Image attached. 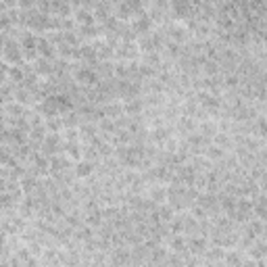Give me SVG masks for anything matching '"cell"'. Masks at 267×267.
<instances>
[{"instance_id": "obj_14", "label": "cell", "mask_w": 267, "mask_h": 267, "mask_svg": "<svg viewBox=\"0 0 267 267\" xmlns=\"http://www.w3.org/2000/svg\"><path fill=\"white\" fill-rule=\"evenodd\" d=\"M73 59H79L83 63H88V65H98V57H96V50L92 44H81L75 48L73 52Z\"/></svg>"}, {"instance_id": "obj_52", "label": "cell", "mask_w": 267, "mask_h": 267, "mask_svg": "<svg viewBox=\"0 0 267 267\" xmlns=\"http://www.w3.org/2000/svg\"><path fill=\"white\" fill-rule=\"evenodd\" d=\"M3 250H5V234L0 232V252H3Z\"/></svg>"}, {"instance_id": "obj_37", "label": "cell", "mask_w": 267, "mask_h": 267, "mask_svg": "<svg viewBox=\"0 0 267 267\" xmlns=\"http://www.w3.org/2000/svg\"><path fill=\"white\" fill-rule=\"evenodd\" d=\"M44 128L50 134H59L63 130V121H61V117H50V119L44 121Z\"/></svg>"}, {"instance_id": "obj_25", "label": "cell", "mask_w": 267, "mask_h": 267, "mask_svg": "<svg viewBox=\"0 0 267 267\" xmlns=\"http://www.w3.org/2000/svg\"><path fill=\"white\" fill-rule=\"evenodd\" d=\"M265 252H267V250H265V242H263V238H257V240L248 246V255H250V259H255V261L265 259Z\"/></svg>"}, {"instance_id": "obj_30", "label": "cell", "mask_w": 267, "mask_h": 267, "mask_svg": "<svg viewBox=\"0 0 267 267\" xmlns=\"http://www.w3.org/2000/svg\"><path fill=\"white\" fill-rule=\"evenodd\" d=\"M92 171H94V163H90V161H77V165H75V175L77 177H88V175H92Z\"/></svg>"}, {"instance_id": "obj_50", "label": "cell", "mask_w": 267, "mask_h": 267, "mask_svg": "<svg viewBox=\"0 0 267 267\" xmlns=\"http://www.w3.org/2000/svg\"><path fill=\"white\" fill-rule=\"evenodd\" d=\"M65 140L67 142H77V130H65Z\"/></svg>"}, {"instance_id": "obj_34", "label": "cell", "mask_w": 267, "mask_h": 267, "mask_svg": "<svg viewBox=\"0 0 267 267\" xmlns=\"http://www.w3.org/2000/svg\"><path fill=\"white\" fill-rule=\"evenodd\" d=\"M150 138H152L154 144H165L167 140L171 138V134H169V130H167V128H157V130H152Z\"/></svg>"}, {"instance_id": "obj_51", "label": "cell", "mask_w": 267, "mask_h": 267, "mask_svg": "<svg viewBox=\"0 0 267 267\" xmlns=\"http://www.w3.org/2000/svg\"><path fill=\"white\" fill-rule=\"evenodd\" d=\"M0 142H9V128L0 125Z\"/></svg>"}, {"instance_id": "obj_19", "label": "cell", "mask_w": 267, "mask_h": 267, "mask_svg": "<svg viewBox=\"0 0 267 267\" xmlns=\"http://www.w3.org/2000/svg\"><path fill=\"white\" fill-rule=\"evenodd\" d=\"M186 250H192L194 255H205L207 238L205 236H190V238H186Z\"/></svg>"}, {"instance_id": "obj_11", "label": "cell", "mask_w": 267, "mask_h": 267, "mask_svg": "<svg viewBox=\"0 0 267 267\" xmlns=\"http://www.w3.org/2000/svg\"><path fill=\"white\" fill-rule=\"evenodd\" d=\"M169 11L175 19H194L196 11L192 3H169Z\"/></svg>"}, {"instance_id": "obj_41", "label": "cell", "mask_w": 267, "mask_h": 267, "mask_svg": "<svg viewBox=\"0 0 267 267\" xmlns=\"http://www.w3.org/2000/svg\"><path fill=\"white\" fill-rule=\"evenodd\" d=\"M103 211V209H101ZM101 211H94V213H88L86 217V226L88 228H101L103 226V213Z\"/></svg>"}, {"instance_id": "obj_2", "label": "cell", "mask_w": 267, "mask_h": 267, "mask_svg": "<svg viewBox=\"0 0 267 267\" xmlns=\"http://www.w3.org/2000/svg\"><path fill=\"white\" fill-rule=\"evenodd\" d=\"M144 11V5L142 3H136V0H123V3H117L113 5V15L123 23L128 19H134L138 13Z\"/></svg>"}, {"instance_id": "obj_22", "label": "cell", "mask_w": 267, "mask_h": 267, "mask_svg": "<svg viewBox=\"0 0 267 267\" xmlns=\"http://www.w3.org/2000/svg\"><path fill=\"white\" fill-rule=\"evenodd\" d=\"M94 50H96V57H98V63L101 61H111L115 57V48H111L105 40H101V42H96L94 44Z\"/></svg>"}, {"instance_id": "obj_20", "label": "cell", "mask_w": 267, "mask_h": 267, "mask_svg": "<svg viewBox=\"0 0 267 267\" xmlns=\"http://www.w3.org/2000/svg\"><path fill=\"white\" fill-rule=\"evenodd\" d=\"M148 177L154 180V182H171L173 180V169H169V167H165V165H157V167L150 169Z\"/></svg>"}, {"instance_id": "obj_46", "label": "cell", "mask_w": 267, "mask_h": 267, "mask_svg": "<svg viewBox=\"0 0 267 267\" xmlns=\"http://www.w3.org/2000/svg\"><path fill=\"white\" fill-rule=\"evenodd\" d=\"M154 73H157V69H154V67H148L144 63H140V77H152Z\"/></svg>"}, {"instance_id": "obj_53", "label": "cell", "mask_w": 267, "mask_h": 267, "mask_svg": "<svg viewBox=\"0 0 267 267\" xmlns=\"http://www.w3.org/2000/svg\"><path fill=\"white\" fill-rule=\"evenodd\" d=\"M0 267H11V263L9 261H0Z\"/></svg>"}, {"instance_id": "obj_24", "label": "cell", "mask_w": 267, "mask_h": 267, "mask_svg": "<svg viewBox=\"0 0 267 267\" xmlns=\"http://www.w3.org/2000/svg\"><path fill=\"white\" fill-rule=\"evenodd\" d=\"M38 52H40V59L52 61V57H54V44L48 38H38Z\"/></svg>"}, {"instance_id": "obj_6", "label": "cell", "mask_w": 267, "mask_h": 267, "mask_svg": "<svg viewBox=\"0 0 267 267\" xmlns=\"http://www.w3.org/2000/svg\"><path fill=\"white\" fill-rule=\"evenodd\" d=\"M61 150H63V138L59 134H48L40 146V154H44L46 159L54 157V154H61Z\"/></svg>"}, {"instance_id": "obj_40", "label": "cell", "mask_w": 267, "mask_h": 267, "mask_svg": "<svg viewBox=\"0 0 267 267\" xmlns=\"http://www.w3.org/2000/svg\"><path fill=\"white\" fill-rule=\"evenodd\" d=\"M223 157H226V152H223L219 146H215V144L209 146V148L205 150V159H207V161H215V159L219 161V159H223Z\"/></svg>"}, {"instance_id": "obj_43", "label": "cell", "mask_w": 267, "mask_h": 267, "mask_svg": "<svg viewBox=\"0 0 267 267\" xmlns=\"http://www.w3.org/2000/svg\"><path fill=\"white\" fill-rule=\"evenodd\" d=\"M165 259H167V250H165V248L154 246V248L150 250V261H152V263H165Z\"/></svg>"}, {"instance_id": "obj_18", "label": "cell", "mask_w": 267, "mask_h": 267, "mask_svg": "<svg viewBox=\"0 0 267 267\" xmlns=\"http://www.w3.org/2000/svg\"><path fill=\"white\" fill-rule=\"evenodd\" d=\"M128 263H132V252L128 248H113V252H111V265L113 267H125Z\"/></svg>"}, {"instance_id": "obj_47", "label": "cell", "mask_w": 267, "mask_h": 267, "mask_svg": "<svg viewBox=\"0 0 267 267\" xmlns=\"http://www.w3.org/2000/svg\"><path fill=\"white\" fill-rule=\"evenodd\" d=\"M238 83H240V77H238V75H232V73H228L226 79H223V86H228V88H236Z\"/></svg>"}, {"instance_id": "obj_49", "label": "cell", "mask_w": 267, "mask_h": 267, "mask_svg": "<svg viewBox=\"0 0 267 267\" xmlns=\"http://www.w3.org/2000/svg\"><path fill=\"white\" fill-rule=\"evenodd\" d=\"M67 217V223H69V226H71V228H79V215L77 213H71V215H65Z\"/></svg>"}, {"instance_id": "obj_27", "label": "cell", "mask_w": 267, "mask_h": 267, "mask_svg": "<svg viewBox=\"0 0 267 267\" xmlns=\"http://www.w3.org/2000/svg\"><path fill=\"white\" fill-rule=\"evenodd\" d=\"M23 221L19 219V217H13V219H7L5 223H3V230L7 232V234H21L23 232Z\"/></svg>"}, {"instance_id": "obj_42", "label": "cell", "mask_w": 267, "mask_h": 267, "mask_svg": "<svg viewBox=\"0 0 267 267\" xmlns=\"http://www.w3.org/2000/svg\"><path fill=\"white\" fill-rule=\"evenodd\" d=\"M205 255H207V259H209L211 263H213V261H223V255H226V250H223L221 246H213V248H207Z\"/></svg>"}, {"instance_id": "obj_8", "label": "cell", "mask_w": 267, "mask_h": 267, "mask_svg": "<svg viewBox=\"0 0 267 267\" xmlns=\"http://www.w3.org/2000/svg\"><path fill=\"white\" fill-rule=\"evenodd\" d=\"M140 90H142V86H140L138 81H128V79L117 81V96L123 98L125 103H128V101H134V98H138Z\"/></svg>"}, {"instance_id": "obj_16", "label": "cell", "mask_w": 267, "mask_h": 267, "mask_svg": "<svg viewBox=\"0 0 267 267\" xmlns=\"http://www.w3.org/2000/svg\"><path fill=\"white\" fill-rule=\"evenodd\" d=\"M71 13H73L71 3H61V0H52L50 3V17L67 19V17H71Z\"/></svg>"}, {"instance_id": "obj_9", "label": "cell", "mask_w": 267, "mask_h": 267, "mask_svg": "<svg viewBox=\"0 0 267 267\" xmlns=\"http://www.w3.org/2000/svg\"><path fill=\"white\" fill-rule=\"evenodd\" d=\"M11 267H38L36 257L30 252V248H19L15 255L11 257Z\"/></svg>"}, {"instance_id": "obj_31", "label": "cell", "mask_w": 267, "mask_h": 267, "mask_svg": "<svg viewBox=\"0 0 267 267\" xmlns=\"http://www.w3.org/2000/svg\"><path fill=\"white\" fill-rule=\"evenodd\" d=\"M169 248L173 252H184L186 250V238H184V234H173L169 238Z\"/></svg>"}, {"instance_id": "obj_15", "label": "cell", "mask_w": 267, "mask_h": 267, "mask_svg": "<svg viewBox=\"0 0 267 267\" xmlns=\"http://www.w3.org/2000/svg\"><path fill=\"white\" fill-rule=\"evenodd\" d=\"M196 103H199L201 109H205L207 113H215V111L219 109V98L215 94H209V92H201L199 96H196Z\"/></svg>"}, {"instance_id": "obj_33", "label": "cell", "mask_w": 267, "mask_h": 267, "mask_svg": "<svg viewBox=\"0 0 267 267\" xmlns=\"http://www.w3.org/2000/svg\"><path fill=\"white\" fill-rule=\"evenodd\" d=\"M94 71L98 73V77H105V79L113 77V63H111V61H101L96 65Z\"/></svg>"}, {"instance_id": "obj_17", "label": "cell", "mask_w": 267, "mask_h": 267, "mask_svg": "<svg viewBox=\"0 0 267 267\" xmlns=\"http://www.w3.org/2000/svg\"><path fill=\"white\" fill-rule=\"evenodd\" d=\"M48 165H50V175H63L67 171L69 167V159L65 157V154H54V157L48 159Z\"/></svg>"}, {"instance_id": "obj_44", "label": "cell", "mask_w": 267, "mask_h": 267, "mask_svg": "<svg viewBox=\"0 0 267 267\" xmlns=\"http://www.w3.org/2000/svg\"><path fill=\"white\" fill-rule=\"evenodd\" d=\"M213 142H215V146H219V148L223 150L226 146H230V144H232V140H230V136H228V134L217 132V134L213 136Z\"/></svg>"}, {"instance_id": "obj_12", "label": "cell", "mask_w": 267, "mask_h": 267, "mask_svg": "<svg viewBox=\"0 0 267 267\" xmlns=\"http://www.w3.org/2000/svg\"><path fill=\"white\" fill-rule=\"evenodd\" d=\"M188 40V30L180 23H169L167 25V42H173V44H182V42Z\"/></svg>"}, {"instance_id": "obj_3", "label": "cell", "mask_w": 267, "mask_h": 267, "mask_svg": "<svg viewBox=\"0 0 267 267\" xmlns=\"http://www.w3.org/2000/svg\"><path fill=\"white\" fill-rule=\"evenodd\" d=\"M73 79L79 83L81 88H94L98 83V73L94 71V67H75L73 69Z\"/></svg>"}, {"instance_id": "obj_5", "label": "cell", "mask_w": 267, "mask_h": 267, "mask_svg": "<svg viewBox=\"0 0 267 267\" xmlns=\"http://www.w3.org/2000/svg\"><path fill=\"white\" fill-rule=\"evenodd\" d=\"M3 54H5V63H11L13 67H15V65H23V52H21V46H19L17 40L7 38Z\"/></svg>"}, {"instance_id": "obj_39", "label": "cell", "mask_w": 267, "mask_h": 267, "mask_svg": "<svg viewBox=\"0 0 267 267\" xmlns=\"http://www.w3.org/2000/svg\"><path fill=\"white\" fill-rule=\"evenodd\" d=\"M101 25H86V27H79V36H83V38H98L101 36Z\"/></svg>"}, {"instance_id": "obj_7", "label": "cell", "mask_w": 267, "mask_h": 267, "mask_svg": "<svg viewBox=\"0 0 267 267\" xmlns=\"http://www.w3.org/2000/svg\"><path fill=\"white\" fill-rule=\"evenodd\" d=\"M130 27H132V32H134L136 36H146V34H150V30H152V19L148 17L146 9H144L142 13H138V15L132 19Z\"/></svg>"}, {"instance_id": "obj_54", "label": "cell", "mask_w": 267, "mask_h": 267, "mask_svg": "<svg viewBox=\"0 0 267 267\" xmlns=\"http://www.w3.org/2000/svg\"><path fill=\"white\" fill-rule=\"evenodd\" d=\"M0 223H3V221H0Z\"/></svg>"}, {"instance_id": "obj_38", "label": "cell", "mask_w": 267, "mask_h": 267, "mask_svg": "<svg viewBox=\"0 0 267 267\" xmlns=\"http://www.w3.org/2000/svg\"><path fill=\"white\" fill-rule=\"evenodd\" d=\"M167 228L171 230V234H184V217H182V215H173V219L167 223Z\"/></svg>"}, {"instance_id": "obj_48", "label": "cell", "mask_w": 267, "mask_h": 267, "mask_svg": "<svg viewBox=\"0 0 267 267\" xmlns=\"http://www.w3.org/2000/svg\"><path fill=\"white\" fill-rule=\"evenodd\" d=\"M7 79H9V65L5 61H0V86L7 83Z\"/></svg>"}, {"instance_id": "obj_23", "label": "cell", "mask_w": 267, "mask_h": 267, "mask_svg": "<svg viewBox=\"0 0 267 267\" xmlns=\"http://www.w3.org/2000/svg\"><path fill=\"white\" fill-rule=\"evenodd\" d=\"M32 69L36 71V75H38V77H40V75L48 77V75H52V73H54V65H52V61H48V59H38V61L32 65Z\"/></svg>"}, {"instance_id": "obj_35", "label": "cell", "mask_w": 267, "mask_h": 267, "mask_svg": "<svg viewBox=\"0 0 267 267\" xmlns=\"http://www.w3.org/2000/svg\"><path fill=\"white\" fill-rule=\"evenodd\" d=\"M142 111V101L140 98H134V101H128L123 105V115H138Z\"/></svg>"}, {"instance_id": "obj_1", "label": "cell", "mask_w": 267, "mask_h": 267, "mask_svg": "<svg viewBox=\"0 0 267 267\" xmlns=\"http://www.w3.org/2000/svg\"><path fill=\"white\" fill-rule=\"evenodd\" d=\"M38 111H40V113L44 115L46 119H50V117H61V115L69 113V111H73V101H71V98H69L67 94L57 92V94L46 96L44 101L38 105Z\"/></svg>"}, {"instance_id": "obj_45", "label": "cell", "mask_w": 267, "mask_h": 267, "mask_svg": "<svg viewBox=\"0 0 267 267\" xmlns=\"http://www.w3.org/2000/svg\"><path fill=\"white\" fill-rule=\"evenodd\" d=\"M180 130L184 132V134H192V132H194V121H192L190 117L184 115V117L180 119Z\"/></svg>"}, {"instance_id": "obj_32", "label": "cell", "mask_w": 267, "mask_h": 267, "mask_svg": "<svg viewBox=\"0 0 267 267\" xmlns=\"http://www.w3.org/2000/svg\"><path fill=\"white\" fill-rule=\"evenodd\" d=\"M223 261H226L228 267H242V263H244L242 255H240L238 250H230V252H226V255H223Z\"/></svg>"}, {"instance_id": "obj_26", "label": "cell", "mask_w": 267, "mask_h": 267, "mask_svg": "<svg viewBox=\"0 0 267 267\" xmlns=\"http://www.w3.org/2000/svg\"><path fill=\"white\" fill-rule=\"evenodd\" d=\"M63 150H65V157L67 159L81 161V146H79V142H65L63 144Z\"/></svg>"}, {"instance_id": "obj_4", "label": "cell", "mask_w": 267, "mask_h": 267, "mask_svg": "<svg viewBox=\"0 0 267 267\" xmlns=\"http://www.w3.org/2000/svg\"><path fill=\"white\" fill-rule=\"evenodd\" d=\"M19 46L23 52V59H36L38 54V36L30 30H25L19 38Z\"/></svg>"}, {"instance_id": "obj_28", "label": "cell", "mask_w": 267, "mask_h": 267, "mask_svg": "<svg viewBox=\"0 0 267 267\" xmlns=\"http://www.w3.org/2000/svg\"><path fill=\"white\" fill-rule=\"evenodd\" d=\"M150 201L154 205H165V201H167V186H152L150 188Z\"/></svg>"}, {"instance_id": "obj_29", "label": "cell", "mask_w": 267, "mask_h": 267, "mask_svg": "<svg viewBox=\"0 0 267 267\" xmlns=\"http://www.w3.org/2000/svg\"><path fill=\"white\" fill-rule=\"evenodd\" d=\"M184 217V234H190V236H199V219L194 215H182Z\"/></svg>"}, {"instance_id": "obj_13", "label": "cell", "mask_w": 267, "mask_h": 267, "mask_svg": "<svg viewBox=\"0 0 267 267\" xmlns=\"http://www.w3.org/2000/svg\"><path fill=\"white\" fill-rule=\"evenodd\" d=\"M32 175H48L50 173V165H48V159L44 157V154L40 152H34L32 154Z\"/></svg>"}, {"instance_id": "obj_10", "label": "cell", "mask_w": 267, "mask_h": 267, "mask_svg": "<svg viewBox=\"0 0 267 267\" xmlns=\"http://www.w3.org/2000/svg\"><path fill=\"white\" fill-rule=\"evenodd\" d=\"M115 57L125 63V61H134L138 57V44H134V42H121V44L115 48Z\"/></svg>"}, {"instance_id": "obj_36", "label": "cell", "mask_w": 267, "mask_h": 267, "mask_svg": "<svg viewBox=\"0 0 267 267\" xmlns=\"http://www.w3.org/2000/svg\"><path fill=\"white\" fill-rule=\"evenodd\" d=\"M79 115L75 113V111H69V113H65L63 117H61V121H63V128L65 130H75V125L79 123V119H77Z\"/></svg>"}, {"instance_id": "obj_21", "label": "cell", "mask_w": 267, "mask_h": 267, "mask_svg": "<svg viewBox=\"0 0 267 267\" xmlns=\"http://www.w3.org/2000/svg\"><path fill=\"white\" fill-rule=\"evenodd\" d=\"M263 234H265V226H263V221L261 219H250V221H246V226H244V236H250V238H263Z\"/></svg>"}]
</instances>
